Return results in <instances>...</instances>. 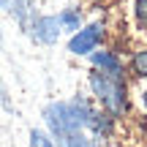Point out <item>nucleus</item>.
Masks as SVG:
<instances>
[{"label":"nucleus","mask_w":147,"mask_h":147,"mask_svg":"<svg viewBox=\"0 0 147 147\" xmlns=\"http://www.w3.org/2000/svg\"><path fill=\"white\" fill-rule=\"evenodd\" d=\"M90 115L93 112L82 104V101H71V104H52L44 109V120L52 128L55 136H63V134H74L82 131L90 123Z\"/></svg>","instance_id":"1"},{"label":"nucleus","mask_w":147,"mask_h":147,"mask_svg":"<svg viewBox=\"0 0 147 147\" xmlns=\"http://www.w3.org/2000/svg\"><path fill=\"white\" fill-rule=\"evenodd\" d=\"M98 101L106 106L109 115H123L125 112V87H123L120 76H106V74H93L90 76Z\"/></svg>","instance_id":"2"},{"label":"nucleus","mask_w":147,"mask_h":147,"mask_svg":"<svg viewBox=\"0 0 147 147\" xmlns=\"http://www.w3.org/2000/svg\"><path fill=\"white\" fill-rule=\"evenodd\" d=\"M101 36H104V27L95 22V25H90V27H84V30H79L76 36L68 41V52H71V55H87V52H93V49L98 47Z\"/></svg>","instance_id":"3"},{"label":"nucleus","mask_w":147,"mask_h":147,"mask_svg":"<svg viewBox=\"0 0 147 147\" xmlns=\"http://www.w3.org/2000/svg\"><path fill=\"white\" fill-rule=\"evenodd\" d=\"M33 36L38 38V41L44 44H55L57 41V36L63 33V22H60V16H41V19L33 22Z\"/></svg>","instance_id":"4"},{"label":"nucleus","mask_w":147,"mask_h":147,"mask_svg":"<svg viewBox=\"0 0 147 147\" xmlns=\"http://www.w3.org/2000/svg\"><path fill=\"white\" fill-rule=\"evenodd\" d=\"M93 63L98 65L101 74H106V76H120V71H123L120 60H117L112 52H95L93 55Z\"/></svg>","instance_id":"5"},{"label":"nucleus","mask_w":147,"mask_h":147,"mask_svg":"<svg viewBox=\"0 0 147 147\" xmlns=\"http://www.w3.org/2000/svg\"><path fill=\"white\" fill-rule=\"evenodd\" d=\"M60 144L63 147H95L93 139H87L82 131H74V134H63V136H57Z\"/></svg>","instance_id":"6"},{"label":"nucleus","mask_w":147,"mask_h":147,"mask_svg":"<svg viewBox=\"0 0 147 147\" xmlns=\"http://www.w3.org/2000/svg\"><path fill=\"white\" fill-rule=\"evenodd\" d=\"M60 22H63V30H79V11L60 14Z\"/></svg>","instance_id":"7"},{"label":"nucleus","mask_w":147,"mask_h":147,"mask_svg":"<svg viewBox=\"0 0 147 147\" xmlns=\"http://www.w3.org/2000/svg\"><path fill=\"white\" fill-rule=\"evenodd\" d=\"M131 68L139 74V76H147V52H136L131 60Z\"/></svg>","instance_id":"8"},{"label":"nucleus","mask_w":147,"mask_h":147,"mask_svg":"<svg viewBox=\"0 0 147 147\" xmlns=\"http://www.w3.org/2000/svg\"><path fill=\"white\" fill-rule=\"evenodd\" d=\"M136 16H139V22L147 25V0H136Z\"/></svg>","instance_id":"9"},{"label":"nucleus","mask_w":147,"mask_h":147,"mask_svg":"<svg viewBox=\"0 0 147 147\" xmlns=\"http://www.w3.org/2000/svg\"><path fill=\"white\" fill-rule=\"evenodd\" d=\"M0 104H3L5 109H11V101H8V87L3 84V79H0Z\"/></svg>","instance_id":"10"},{"label":"nucleus","mask_w":147,"mask_h":147,"mask_svg":"<svg viewBox=\"0 0 147 147\" xmlns=\"http://www.w3.org/2000/svg\"><path fill=\"white\" fill-rule=\"evenodd\" d=\"M0 8H11V0H0Z\"/></svg>","instance_id":"11"},{"label":"nucleus","mask_w":147,"mask_h":147,"mask_svg":"<svg viewBox=\"0 0 147 147\" xmlns=\"http://www.w3.org/2000/svg\"><path fill=\"white\" fill-rule=\"evenodd\" d=\"M142 104H144V109H147V90L142 93Z\"/></svg>","instance_id":"12"}]
</instances>
